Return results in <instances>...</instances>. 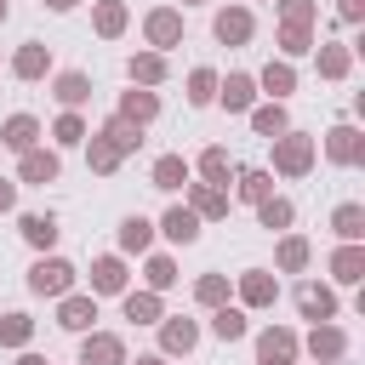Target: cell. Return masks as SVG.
I'll return each instance as SVG.
<instances>
[{
  "instance_id": "2e32d148",
  "label": "cell",
  "mask_w": 365,
  "mask_h": 365,
  "mask_svg": "<svg viewBox=\"0 0 365 365\" xmlns=\"http://www.w3.org/2000/svg\"><path fill=\"white\" fill-rule=\"evenodd\" d=\"M217 103H222L228 114H251V108H257V80H251V74H228V80H217Z\"/></svg>"
},
{
  "instance_id": "ac0fdd59",
  "label": "cell",
  "mask_w": 365,
  "mask_h": 365,
  "mask_svg": "<svg viewBox=\"0 0 365 365\" xmlns=\"http://www.w3.org/2000/svg\"><path fill=\"white\" fill-rule=\"evenodd\" d=\"M331 279H336V285H359V279H365V245H359V240H342V245L331 251Z\"/></svg>"
},
{
  "instance_id": "74e56055",
  "label": "cell",
  "mask_w": 365,
  "mask_h": 365,
  "mask_svg": "<svg viewBox=\"0 0 365 365\" xmlns=\"http://www.w3.org/2000/svg\"><path fill=\"white\" fill-rule=\"evenodd\" d=\"M245 331H251V325H245V308H228V302L211 308V336H217V342H240Z\"/></svg>"
},
{
  "instance_id": "7bdbcfd3",
  "label": "cell",
  "mask_w": 365,
  "mask_h": 365,
  "mask_svg": "<svg viewBox=\"0 0 365 365\" xmlns=\"http://www.w3.org/2000/svg\"><path fill=\"white\" fill-rule=\"evenodd\" d=\"M143 279H148V291H160V297H165V291L177 285V262H171L165 251H154V257L143 262Z\"/></svg>"
},
{
  "instance_id": "4316f807",
  "label": "cell",
  "mask_w": 365,
  "mask_h": 365,
  "mask_svg": "<svg viewBox=\"0 0 365 365\" xmlns=\"http://www.w3.org/2000/svg\"><path fill=\"white\" fill-rule=\"evenodd\" d=\"M51 97H57L63 108H80V103L91 97V74H86V68H63V74L51 80Z\"/></svg>"
},
{
  "instance_id": "9a60e30c",
  "label": "cell",
  "mask_w": 365,
  "mask_h": 365,
  "mask_svg": "<svg viewBox=\"0 0 365 365\" xmlns=\"http://www.w3.org/2000/svg\"><path fill=\"white\" fill-rule=\"evenodd\" d=\"M165 74H171V63H165V51H137V57H125V80L131 86H165Z\"/></svg>"
},
{
  "instance_id": "836d02e7",
  "label": "cell",
  "mask_w": 365,
  "mask_h": 365,
  "mask_svg": "<svg viewBox=\"0 0 365 365\" xmlns=\"http://www.w3.org/2000/svg\"><path fill=\"white\" fill-rule=\"evenodd\" d=\"M331 234H336V240H365V205H359V200H342V205L331 211Z\"/></svg>"
},
{
  "instance_id": "d4e9b609",
  "label": "cell",
  "mask_w": 365,
  "mask_h": 365,
  "mask_svg": "<svg viewBox=\"0 0 365 365\" xmlns=\"http://www.w3.org/2000/svg\"><path fill=\"white\" fill-rule=\"evenodd\" d=\"M34 143H40V120H34V114H6V125H0V148L23 154V148H34Z\"/></svg>"
},
{
  "instance_id": "f1b7e54d",
  "label": "cell",
  "mask_w": 365,
  "mask_h": 365,
  "mask_svg": "<svg viewBox=\"0 0 365 365\" xmlns=\"http://www.w3.org/2000/svg\"><path fill=\"white\" fill-rule=\"evenodd\" d=\"M91 23H97L103 40H120L125 23H131V11H125V0H97V6H91Z\"/></svg>"
},
{
  "instance_id": "11a10c76",
  "label": "cell",
  "mask_w": 365,
  "mask_h": 365,
  "mask_svg": "<svg viewBox=\"0 0 365 365\" xmlns=\"http://www.w3.org/2000/svg\"><path fill=\"white\" fill-rule=\"evenodd\" d=\"M182 6H200V0H182Z\"/></svg>"
},
{
  "instance_id": "c3c4849f",
  "label": "cell",
  "mask_w": 365,
  "mask_h": 365,
  "mask_svg": "<svg viewBox=\"0 0 365 365\" xmlns=\"http://www.w3.org/2000/svg\"><path fill=\"white\" fill-rule=\"evenodd\" d=\"M11 205H17V182H11V177H0V211H11Z\"/></svg>"
},
{
  "instance_id": "5bb4252c",
  "label": "cell",
  "mask_w": 365,
  "mask_h": 365,
  "mask_svg": "<svg viewBox=\"0 0 365 365\" xmlns=\"http://www.w3.org/2000/svg\"><path fill=\"white\" fill-rule=\"evenodd\" d=\"M11 74H17V80H46V74H51V46L23 40V46L11 51Z\"/></svg>"
},
{
  "instance_id": "9c48e42d",
  "label": "cell",
  "mask_w": 365,
  "mask_h": 365,
  "mask_svg": "<svg viewBox=\"0 0 365 365\" xmlns=\"http://www.w3.org/2000/svg\"><path fill=\"white\" fill-rule=\"evenodd\" d=\"M211 34H217L222 46H245V40L257 34V17H251V6H222V11L211 17Z\"/></svg>"
},
{
  "instance_id": "db71d44e",
  "label": "cell",
  "mask_w": 365,
  "mask_h": 365,
  "mask_svg": "<svg viewBox=\"0 0 365 365\" xmlns=\"http://www.w3.org/2000/svg\"><path fill=\"white\" fill-rule=\"evenodd\" d=\"M0 23H6V0H0Z\"/></svg>"
},
{
  "instance_id": "d6986e66",
  "label": "cell",
  "mask_w": 365,
  "mask_h": 365,
  "mask_svg": "<svg viewBox=\"0 0 365 365\" xmlns=\"http://www.w3.org/2000/svg\"><path fill=\"white\" fill-rule=\"evenodd\" d=\"M120 120H131V125H148L154 114H160V91H148V86H131V91H120V108H114Z\"/></svg>"
},
{
  "instance_id": "4dcf8cb0",
  "label": "cell",
  "mask_w": 365,
  "mask_h": 365,
  "mask_svg": "<svg viewBox=\"0 0 365 365\" xmlns=\"http://www.w3.org/2000/svg\"><path fill=\"white\" fill-rule=\"evenodd\" d=\"M268 194H274V171H262V165H251V171H234V200L257 205V200H268Z\"/></svg>"
},
{
  "instance_id": "60d3db41",
  "label": "cell",
  "mask_w": 365,
  "mask_h": 365,
  "mask_svg": "<svg viewBox=\"0 0 365 365\" xmlns=\"http://www.w3.org/2000/svg\"><path fill=\"white\" fill-rule=\"evenodd\" d=\"M120 160H125V154H120L108 137H97V131L86 137V165H91V171H103V177H108V171H120Z\"/></svg>"
},
{
  "instance_id": "8fae6325",
  "label": "cell",
  "mask_w": 365,
  "mask_h": 365,
  "mask_svg": "<svg viewBox=\"0 0 365 365\" xmlns=\"http://www.w3.org/2000/svg\"><path fill=\"white\" fill-rule=\"evenodd\" d=\"M297 314L314 319V325H319V319H336V291L319 285V279H302V285H297Z\"/></svg>"
},
{
  "instance_id": "ba28073f",
  "label": "cell",
  "mask_w": 365,
  "mask_h": 365,
  "mask_svg": "<svg viewBox=\"0 0 365 365\" xmlns=\"http://www.w3.org/2000/svg\"><path fill=\"white\" fill-rule=\"evenodd\" d=\"M302 348H308V359H314V365H336V359L348 354V331H342V325H331V319H319V325L308 331V342H302Z\"/></svg>"
},
{
  "instance_id": "bcb514c9",
  "label": "cell",
  "mask_w": 365,
  "mask_h": 365,
  "mask_svg": "<svg viewBox=\"0 0 365 365\" xmlns=\"http://www.w3.org/2000/svg\"><path fill=\"white\" fill-rule=\"evenodd\" d=\"M279 6V23H314V11H319V0H274Z\"/></svg>"
},
{
  "instance_id": "e0dca14e",
  "label": "cell",
  "mask_w": 365,
  "mask_h": 365,
  "mask_svg": "<svg viewBox=\"0 0 365 365\" xmlns=\"http://www.w3.org/2000/svg\"><path fill=\"white\" fill-rule=\"evenodd\" d=\"M188 211H194L200 222L228 217V188H217V182H188Z\"/></svg>"
},
{
  "instance_id": "d6a6232c",
  "label": "cell",
  "mask_w": 365,
  "mask_h": 365,
  "mask_svg": "<svg viewBox=\"0 0 365 365\" xmlns=\"http://www.w3.org/2000/svg\"><path fill=\"white\" fill-rule=\"evenodd\" d=\"M97 137H108L120 154H137V148H143V125H131V120H120V114H108V120L97 125Z\"/></svg>"
},
{
  "instance_id": "7c38bea8",
  "label": "cell",
  "mask_w": 365,
  "mask_h": 365,
  "mask_svg": "<svg viewBox=\"0 0 365 365\" xmlns=\"http://www.w3.org/2000/svg\"><path fill=\"white\" fill-rule=\"evenodd\" d=\"M91 319H97V297L91 291H68V297H57V325L63 331H91Z\"/></svg>"
},
{
  "instance_id": "7dc6e473",
  "label": "cell",
  "mask_w": 365,
  "mask_h": 365,
  "mask_svg": "<svg viewBox=\"0 0 365 365\" xmlns=\"http://www.w3.org/2000/svg\"><path fill=\"white\" fill-rule=\"evenodd\" d=\"M336 17H342V23H359V17H365V0H336Z\"/></svg>"
},
{
  "instance_id": "8992f818",
  "label": "cell",
  "mask_w": 365,
  "mask_h": 365,
  "mask_svg": "<svg viewBox=\"0 0 365 365\" xmlns=\"http://www.w3.org/2000/svg\"><path fill=\"white\" fill-rule=\"evenodd\" d=\"M325 160L331 165H365V137H359V125H331L325 131Z\"/></svg>"
},
{
  "instance_id": "44dd1931",
  "label": "cell",
  "mask_w": 365,
  "mask_h": 365,
  "mask_svg": "<svg viewBox=\"0 0 365 365\" xmlns=\"http://www.w3.org/2000/svg\"><path fill=\"white\" fill-rule=\"evenodd\" d=\"M17 234H23L29 251H51V245H57V217H51V211H23Z\"/></svg>"
},
{
  "instance_id": "681fc988",
  "label": "cell",
  "mask_w": 365,
  "mask_h": 365,
  "mask_svg": "<svg viewBox=\"0 0 365 365\" xmlns=\"http://www.w3.org/2000/svg\"><path fill=\"white\" fill-rule=\"evenodd\" d=\"M125 365H165V354H137V359H125Z\"/></svg>"
},
{
  "instance_id": "8d00e7d4",
  "label": "cell",
  "mask_w": 365,
  "mask_h": 365,
  "mask_svg": "<svg viewBox=\"0 0 365 365\" xmlns=\"http://www.w3.org/2000/svg\"><path fill=\"white\" fill-rule=\"evenodd\" d=\"M308 257H314V245H308L302 234H285V240H279V251H274L279 274H302V268H308Z\"/></svg>"
},
{
  "instance_id": "1f68e13d",
  "label": "cell",
  "mask_w": 365,
  "mask_h": 365,
  "mask_svg": "<svg viewBox=\"0 0 365 365\" xmlns=\"http://www.w3.org/2000/svg\"><path fill=\"white\" fill-rule=\"evenodd\" d=\"M348 68H354V46L319 40V74H325V80H348Z\"/></svg>"
},
{
  "instance_id": "3957f363",
  "label": "cell",
  "mask_w": 365,
  "mask_h": 365,
  "mask_svg": "<svg viewBox=\"0 0 365 365\" xmlns=\"http://www.w3.org/2000/svg\"><path fill=\"white\" fill-rule=\"evenodd\" d=\"M200 348V325L182 319V314H160V354L165 359H188Z\"/></svg>"
},
{
  "instance_id": "f35d334b",
  "label": "cell",
  "mask_w": 365,
  "mask_h": 365,
  "mask_svg": "<svg viewBox=\"0 0 365 365\" xmlns=\"http://www.w3.org/2000/svg\"><path fill=\"white\" fill-rule=\"evenodd\" d=\"M274 40H279L285 57H308V51H314V23H279Z\"/></svg>"
},
{
  "instance_id": "f5cc1de1",
  "label": "cell",
  "mask_w": 365,
  "mask_h": 365,
  "mask_svg": "<svg viewBox=\"0 0 365 365\" xmlns=\"http://www.w3.org/2000/svg\"><path fill=\"white\" fill-rule=\"evenodd\" d=\"M257 365H291V359H257Z\"/></svg>"
},
{
  "instance_id": "5b68a950",
  "label": "cell",
  "mask_w": 365,
  "mask_h": 365,
  "mask_svg": "<svg viewBox=\"0 0 365 365\" xmlns=\"http://www.w3.org/2000/svg\"><path fill=\"white\" fill-rule=\"evenodd\" d=\"M143 34H148V46H154V51L182 46V11H177V6H154V11L143 17Z\"/></svg>"
},
{
  "instance_id": "603a6c76",
  "label": "cell",
  "mask_w": 365,
  "mask_h": 365,
  "mask_svg": "<svg viewBox=\"0 0 365 365\" xmlns=\"http://www.w3.org/2000/svg\"><path fill=\"white\" fill-rule=\"evenodd\" d=\"M120 308H125V319L131 325H160V314H165V302H160V291H120Z\"/></svg>"
},
{
  "instance_id": "7402d4cb",
  "label": "cell",
  "mask_w": 365,
  "mask_h": 365,
  "mask_svg": "<svg viewBox=\"0 0 365 365\" xmlns=\"http://www.w3.org/2000/svg\"><path fill=\"white\" fill-rule=\"evenodd\" d=\"M125 257H97L91 262V297H120L125 291Z\"/></svg>"
},
{
  "instance_id": "277c9868",
  "label": "cell",
  "mask_w": 365,
  "mask_h": 365,
  "mask_svg": "<svg viewBox=\"0 0 365 365\" xmlns=\"http://www.w3.org/2000/svg\"><path fill=\"white\" fill-rule=\"evenodd\" d=\"M63 177V160H57V148H23L17 154V182H34V188H46V182H57Z\"/></svg>"
},
{
  "instance_id": "30bf717a",
  "label": "cell",
  "mask_w": 365,
  "mask_h": 365,
  "mask_svg": "<svg viewBox=\"0 0 365 365\" xmlns=\"http://www.w3.org/2000/svg\"><path fill=\"white\" fill-rule=\"evenodd\" d=\"M80 365H125V342L114 331H80Z\"/></svg>"
},
{
  "instance_id": "b9f144b4",
  "label": "cell",
  "mask_w": 365,
  "mask_h": 365,
  "mask_svg": "<svg viewBox=\"0 0 365 365\" xmlns=\"http://www.w3.org/2000/svg\"><path fill=\"white\" fill-rule=\"evenodd\" d=\"M188 103H194V108H211V103H217V68H205V63L188 68Z\"/></svg>"
},
{
  "instance_id": "ab89813d",
  "label": "cell",
  "mask_w": 365,
  "mask_h": 365,
  "mask_svg": "<svg viewBox=\"0 0 365 365\" xmlns=\"http://www.w3.org/2000/svg\"><path fill=\"white\" fill-rule=\"evenodd\" d=\"M51 137H57V148H80V143L91 137V125L80 120V108H63V114H57V125H51Z\"/></svg>"
},
{
  "instance_id": "f6af8a7d",
  "label": "cell",
  "mask_w": 365,
  "mask_h": 365,
  "mask_svg": "<svg viewBox=\"0 0 365 365\" xmlns=\"http://www.w3.org/2000/svg\"><path fill=\"white\" fill-rule=\"evenodd\" d=\"M29 336H34V319H29L23 308L0 319V348H29Z\"/></svg>"
},
{
  "instance_id": "52a82bcc",
  "label": "cell",
  "mask_w": 365,
  "mask_h": 365,
  "mask_svg": "<svg viewBox=\"0 0 365 365\" xmlns=\"http://www.w3.org/2000/svg\"><path fill=\"white\" fill-rule=\"evenodd\" d=\"M234 291H240V308H274V302H279V279H274L268 268H245V274L234 279Z\"/></svg>"
},
{
  "instance_id": "83f0119b",
  "label": "cell",
  "mask_w": 365,
  "mask_h": 365,
  "mask_svg": "<svg viewBox=\"0 0 365 365\" xmlns=\"http://www.w3.org/2000/svg\"><path fill=\"white\" fill-rule=\"evenodd\" d=\"M148 245H154V222H148L143 211L120 217V251H125V257H143Z\"/></svg>"
},
{
  "instance_id": "ee69618b",
  "label": "cell",
  "mask_w": 365,
  "mask_h": 365,
  "mask_svg": "<svg viewBox=\"0 0 365 365\" xmlns=\"http://www.w3.org/2000/svg\"><path fill=\"white\" fill-rule=\"evenodd\" d=\"M194 302L200 308H222L228 302V274H200L194 279Z\"/></svg>"
},
{
  "instance_id": "484cf974",
  "label": "cell",
  "mask_w": 365,
  "mask_h": 365,
  "mask_svg": "<svg viewBox=\"0 0 365 365\" xmlns=\"http://www.w3.org/2000/svg\"><path fill=\"white\" fill-rule=\"evenodd\" d=\"M251 80H257V91H268L274 103H285V97L297 91V68H291L285 57H279V63H268L262 74H251Z\"/></svg>"
},
{
  "instance_id": "d590c367",
  "label": "cell",
  "mask_w": 365,
  "mask_h": 365,
  "mask_svg": "<svg viewBox=\"0 0 365 365\" xmlns=\"http://www.w3.org/2000/svg\"><path fill=\"white\" fill-rule=\"evenodd\" d=\"M257 222H262V228H274V234H285V228L297 222V205H291V200H279V194H268V200H257Z\"/></svg>"
},
{
  "instance_id": "f546056e",
  "label": "cell",
  "mask_w": 365,
  "mask_h": 365,
  "mask_svg": "<svg viewBox=\"0 0 365 365\" xmlns=\"http://www.w3.org/2000/svg\"><path fill=\"white\" fill-rule=\"evenodd\" d=\"M240 165H234V154L222 148V143H211L205 154H200V182H217V188H228V177H234Z\"/></svg>"
},
{
  "instance_id": "4fadbf2b",
  "label": "cell",
  "mask_w": 365,
  "mask_h": 365,
  "mask_svg": "<svg viewBox=\"0 0 365 365\" xmlns=\"http://www.w3.org/2000/svg\"><path fill=\"white\" fill-rule=\"evenodd\" d=\"M148 182H154L160 194H177V188H188V182H194V165H188L182 154H160V160L148 165Z\"/></svg>"
},
{
  "instance_id": "6da1fadb",
  "label": "cell",
  "mask_w": 365,
  "mask_h": 365,
  "mask_svg": "<svg viewBox=\"0 0 365 365\" xmlns=\"http://www.w3.org/2000/svg\"><path fill=\"white\" fill-rule=\"evenodd\" d=\"M274 143V171L279 177H308L314 171V137H302V131H279V137H268Z\"/></svg>"
},
{
  "instance_id": "cb8c5ba5",
  "label": "cell",
  "mask_w": 365,
  "mask_h": 365,
  "mask_svg": "<svg viewBox=\"0 0 365 365\" xmlns=\"http://www.w3.org/2000/svg\"><path fill=\"white\" fill-rule=\"evenodd\" d=\"M297 348H302V336H297L291 325H268V331H257V359H297Z\"/></svg>"
},
{
  "instance_id": "f907efd6",
  "label": "cell",
  "mask_w": 365,
  "mask_h": 365,
  "mask_svg": "<svg viewBox=\"0 0 365 365\" xmlns=\"http://www.w3.org/2000/svg\"><path fill=\"white\" fill-rule=\"evenodd\" d=\"M17 365H51L46 354H17Z\"/></svg>"
},
{
  "instance_id": "ffe728a7",
  "label": "cell",
  "mask_w": 365,
  "mask_h": 365,
  "mask_svg": "<svg viewBox=\"0 0 365 365\" xmlns=\"http://www.w3.org/2000/svg\"><path fill=\"white\" fill-rule=\"evenodd\" d=\"M154 228H160L171 245H194V240H200V217H194L188 205H165V217H160Z\"/></svg>"
},
{
  "instance_id": "7a4b0ae2",
  "label": "cell",
  "mask_w": 365,
  "mask_h": 365,
  "mask_svg": "<svg viewBox=\"0 0 365 365\" xmlns=\"http://www.w3.org/2000/svg\"><path fill=\"white\" fill-rule=\"evenodd\" d=\"M74 279H80V268H74L68 257H46V251H40V262L29 268V291H34V297H68Z\"/></svg>"
},
{
  "instance_id": "816d5d0a",
  "label": "cell",
  "mask_w": 365,
  "mask_h": 365,
  "mask_svg": "<svg viewBox=\"0 0 365 365\" xmlns=\"http://www.w3.org/2000/svg\"><path fill=\"white\" fill-rule=\"evenodd\" d=\"M46 6H51V11H74L80 0H46Z\"/></svg>"
},
{
  "instance_id": "e575fe53",
  "label": "cell",
  "mask_w": 365,
  "mask_h": 365,
  "mask_svg": "<svg viewBox=\"0 0 365 365\" xmlns=\"http://www.w3.org/2000/svg\"><path fill=\"white\" fill-rule=\"evenodd\" d=\"M251 131L257 137H279V131H291V114H285V103H262V108H251Z\"/></svg>"
}]
</instances>
